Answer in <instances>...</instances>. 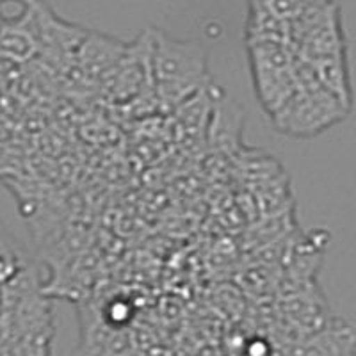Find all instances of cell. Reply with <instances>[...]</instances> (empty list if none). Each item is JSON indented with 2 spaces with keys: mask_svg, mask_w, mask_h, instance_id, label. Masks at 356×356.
I'll list each match as a JSON object with an SVG mask.
<instances>
[{
  "mask_svg": "<svg viewBox=\"0 0 356 356\" xmlns=\"http://www.w3.org/2000/svg\"><path fill=\"white\" fill-rule=\"evenodd\" d=\"M152 82L161 106L175 107L205 91L211 72L203 44L152 29Z\"/></svg>",
  "mask_w": 356,
  "mask_h": 356,
  "instance_id": "1",
  "label": "cell"
},
{
  "mask_svg": "<svg viewBox=\"0 0 356 356\" xmlns=\"http://www.w3.org/2000/svg\"><path fill=\"white\" fill-rule=\"evenodd\" d=\"M257 100L273 118L296 93V52L284 41H246Z\"/></svg>",
  "mask_w": 356,
  "mask_h": 356,
  "instance_id": "2",
  "label": "cell"
},
{
  "mask_svg": "<svg viewBox=\"0 0 356 356\" xmlns=\"http://www.w3.org/2000/svg\"><path fill=\"white\" fill-rule=\"evenodd\" d=\"M351 111L321 84L298 88L271 118L276 130L296 139H310L344 122Z\"/></svg>",
  "mask_w": 356,
  "mask_h": 356,
  "instance_id": "3",
  "label": "cell"
},
{
  "mask_svg": "<svg viewBox=\"0 0 356 356\" xmlns=\"http://www.w3.org/2000/svg\"><path fill=\"white\" fill-rule=\"evenodd\" d=\"M104 95L114 104H129L154 89L152 82V29L127 44L125 54L100 82Z\"/></svg>",
  "mask_w": 356,
  "mask_h": 356,
  "instance_id": "4",
  "label": "cell"
},
{
  "mask_svg": "<svg viewBox=\"0 0 356 356\" xmlns=\"http://www.w3.org/2000/svg\"><path fill=\"white\" fill-rule=\"evenodd\" d=\"M33 13L38 43H40V54L36 59H41L50 66L72 65L88 29L63 20L41 0H34Z\"/></svg>",
  "mask_w": 356,
  "mask_h": 356,
  "instance_id": "5",
  "label": "cell"
},
{
  "mask_svg": "<svg viewBox=\"0 0 356 356\" xmlns=\"http://www.w3.org/2000/svg\"><path fill=\"white\" fill-rule=\"evenodd\" d=\"M280 319L292 335L291 344H294L298 340L328 326L335 316H332L326 298L317 284H310L284 294L280 305Z\"/></svg>",
  "mask_w": 356,
  "mask_h": 356,
  "instance_id": "6",
  "label": "cell"
},
{
  "mask_svg": "<svg viewBox=\"0 0 356 356\" xmlns=\"http://www.w3.org/2000/svg\"><path fill=\"white\" fill-rule=\"evenodd\" d=\"M127 44L98 31H88L75 52V61L86 81L102 82L125 54Z\"/></svg>",
  "mask_w": 356,
  "mask_h": 356,
  "instance_id": "7",
  "label": "cell"
},
{
  "mask_svg": "<svg viewBox=\"0 0 356 356\" xmlns=\"http://www.w3.org/2000/svg\"><path fill=\"white\" fill-rule=\"evenodd\" d=\"M40 54L33 4L15 18H6L0 25V57L15 66L34 61Z\"/></svg>",
  "mask_w": 356,
  "mask_h": 356,
  "instance_id": "8",
  "label": "cell"
},
{
  "mask_svg": "<svg viewBox=\"0 0 356 356\" xmlns=\"http://www.w3.org/2000/svg\"><path fill=\"white\" fill-rule=\"evenodd\" d=\"M289 356H356V328L335 317L323 330L291 344Z\"/></svg>",
  "mask_w": 356,
  "mask_h": 356,
  "instance_id": "9",
  "label": "cell"
},
{
  "mask_svg": "<svg viewBox=\"0 0 356 356\" xmlns=\"http://www.w3.org/2000/svg\"><path fill=\"white\" fill-rule=\"evenodd\" d=\"M307 61V59H305ZM316 72V77L319 84L326 91L339 98L349 111L353 107V88L351 75H349L348 52L335 54V56L323 57L317 61H308Z\"/></svg>",
  "mask_w": 356,
  "mask_h": 356,
  "instance_id": "10",
  "label": "cell"
},
{
  "mask_svg": "<svg viewBox=\"0 0 356 356\" xmlns=\"http://www.w3.org/2000/svg\"><path fill=\"white\" fill-rule=\"evenodd\" d=\"M27 267L24 251L17 239L0 225V285L8 284Z\"/></svg>",
  "mask_w": 356,
  "mask_h": 356,
  "instance_id": "11",
  "label": "cell"
},
{
  "mask_svg": "<svg viewBox=\"0 0 356 356\" xmlns=\"http://www.w3.org/2000/svg\"><path fill=\"white\" fill-rule=\"evenodd\" d=\"M314 0H248V8H255L271 15L276 20L291 25L303 15Z\"/></svg>",
  "mask_w": 356,
  "mask_h": 356,
  "instance_id": "12",
  "label": "cell"
},
{
  "mask_svg": "<svg viewBox=\"0 0 356 356\" xmlns=\"http://www.w3.org/2000/svg\"><path fill=\"white\" fill-rule=\"evenodd\" d=\"M2 2H20L22 6H29L33 4L34 0H0V4H2Z\"/></svg>",
  "mask_w": 356,
  "mask_h": 356,
  "instance_id": "13",
  "label": "cell"
}]
</instances>
